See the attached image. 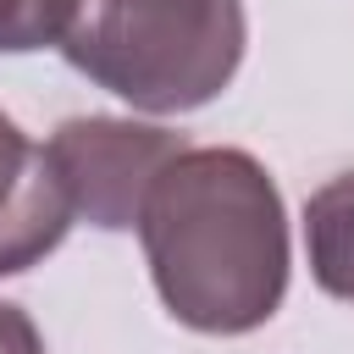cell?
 Returning a JSON list of instances; mask_svg holds the SVG:
<instances>
[{
    "label": "cell",
    "mask_w": 354,
    "mask_h": 354,
    "mask_svg": "<svg viewBox=\"0 0 354 354\" xmlns=\"http://www.w3.org/2000/svg\"><path fill=\"white\" fill-rule=\"evenodd\" d=\"M138 238L160 304L194 332H254L288 293L282 194L243 149H183L155 177Z\"/></svg>",
    "instance_id": "cell-1"
},
{
    "label": "cell",
    "mask_w": 354,
    "mask_h": 354,
    "mask_svg": "<svg viewBox=\"0 0 354 354\" xmlns=\"http://www.w3.org/2000/svg\"><path fill=\"white\" fill-rule=\"evenodd\" d=\"M243 44V0H66L55 33L66 66L155 116L210 105Z\"/></svg>",
    "instance_id": "cell-2"
},
{
    "label": "cell",
    "mask_w": 354,
    "mask_h": 354,
    "mask_svg": "<svg viewBox=\"0 0 354 354\" xmlns=\"http://www.w3.org/2000/svg\"><path fill=\"white\" fill-rule=\"evenodd\" d=\"M72 227V199L44 155L0 111V277L39 266Z\"/></svg>",
    "instance_id": "cell-4"
},
{
    "label": "cell",
    "mask_w": 354,
    "mask_h": 354,
    "mask_svg": "<svg viewBox=\"0 0 354 354\" xmlns=\"http://www.w3.org/2000/svg\"><path fill=\"white\" fill-rule=\"evenodd\" d=\"M183 149H188L183 133L149 127V122H122V116H72L44 144V155L72 199V216H83L105 232L138 227L155 177Z\"/></svg>",
    "instance_id": "cell-3"
},
{
    "label": "cell",
    "mask_w": 354,
    "mask_h": 354,
    "mask_svg": "<svg viewBox=\"0 0 354 354\" xmlns=\"http://www.w3.org/2000/svg\"><path fill=\"white\" fill-rule=\"evenodd\" d=\"M0 354H44V337L28 321V310H17L6 299H0Z\"/></svg>",
    "instance_id": "cell-7"
},
{
    "label": "cell",
    "mask_w": 354,
    "mask_h": 354,
    "mask_svg": "<svg viewBox=\"0 0 354 354\" xmlns=\"http://www.w3.org/2000/svg\"><path fill=\"white\" fill-rule=\"evenodd\" d=\"M61 17H66V0H0V50L22 55V50L55 44Z\"/></svg>",
    "instance_id": "cell-6"
},
{
    "label": "cell",
    "mask_w": 354,
    "mask_h": 354,
    "mask_svg": "<svg viewBox=\"0 0 354 354\" xmlns=\"http://www.w3.org/2000/svg\"><path fill=\"white\" fill-rule=\"evenodd\" d=\"M304 249L321 293L354 304V171L321 183L304 205Z\"/></svg>",
    "instance_id": "cell-5"
}]
</instances>
